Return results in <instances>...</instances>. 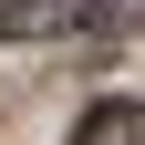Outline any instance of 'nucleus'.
I'll return each mask as SVG.
<instances>
[{"instance_id":"nucleus-1","label":"nucleus","mask_w":145,"mask_h":145,"mask_svg":"<svg viewBox=\"0 0 145 145\" xmlns=\"http://www.w3.org/2000/svg\"><path fill=\"white\" fill-rule=\"evenodd\" d=\"M72 145H145V104H135V93H104L93 114L72 124Z\"/></svg>"},{"instance_id":"nucleus-2","label":"nucleus","mask_w":145,"mask_h":145,"mask_svg":"<svg viewBox=\"0 0 145 145\" xmlns=\"http://www.w3.org/2000/svg\"><path fill=\"white\" fill-rule=\"evenodd\" d=\"M52 21V0H0V31H42Z\"/></svg>"}]
</instances>
